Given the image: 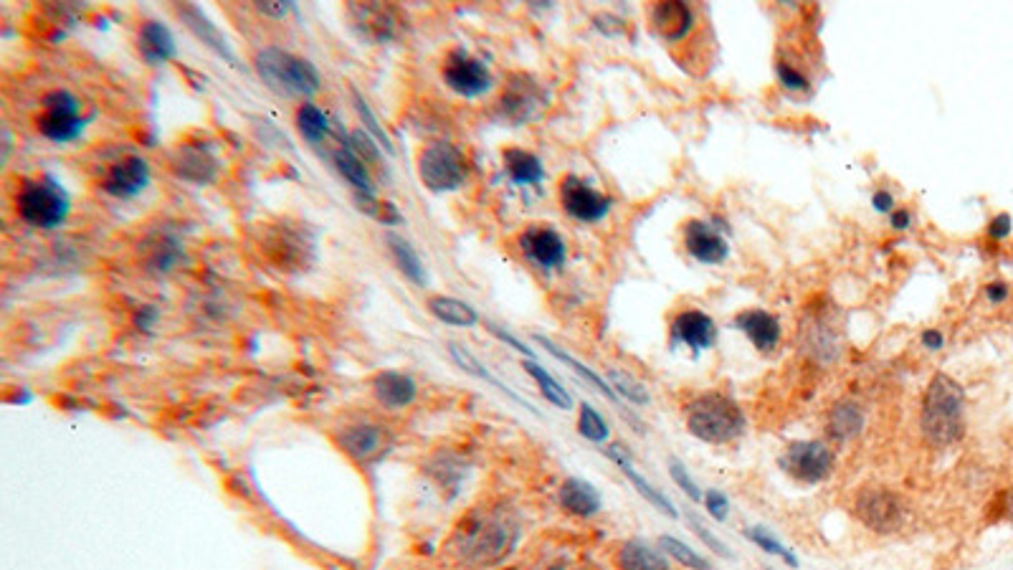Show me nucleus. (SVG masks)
Wrapping results in <instances>:
<instances>
[{"instance_id":"nucleus-30","label":"nucleus","mask_w":1013,"mask_h":570,"mask_svg":"<svg viewBox=\"0 0 1013 570\" xmlns=\"http://www.w3.org/2000/svg\"><path fill=\"white\" fill-rule=\"evenodd\" d=\"M826 429H829V434L834 436L836 441L854 439V436L864 429L862 408L856 406L854 401H839L829 411V418H826Z\"/></svg>"},{"instance_id":"nucleus-31","label":"nucleus","mask_w":1013,"mask_h":570,"mask_svg":"<svg viewBox=\"0 0 1013 570\" xmlns=\"http://www.w3.org/2000/svg\"><path fill=\"white\" fill-rule=\"evenodd\" d=\"M428 312L451 327H474L479 322V315L472 304L461 302L456 297H431L428 299Z\"/></svg>"},{"instance_id":"nucleus-24","label":"nucleus","mask_w":1013,"mask_h":570,"mask_svg":"<svg viewBox=\"0 0 1013 570\" xmlns=\"http://www.w3.org/2000/svg\"><path fill=\"white\" fill-rule=\"evenodd\" d=\"M178 16L183 18L185 26H188L190 31L196 33V36L201 38V41L208 46V49H213L218 56H223V59H228V61H231V64H236V56H233L231 46H228V41H226V36H223V33L218 31L216 23H211V18H208L206 13L201 11V8H196V6H178Z\"/></svg>"},{"instance_id":"nucleus-34","label":"nucleus","mask_w":1013,"mask_h":570,"mask_svg":"<svg viewBox=\"0 0 1013 570\" xmlns=\"http://www.w3.org/2000/svg\"><path fill=\"white\" fill-rule=\"evenodd\" d=\"M297 130L309 145H320L325 140L327 130H330V120H327V114L320 107L307 102L297 109Z\"/></svg>"},{"instance_id":"nucleus-20","label":"nucleus","mask_w":1013,"mask_h":570,"mask_svg":"<svg viewBox=\"0 0 1013 570\" xmlns=\"http://www.w3.org/2000/svg\"><path fill=\"white\" fill-rule=\"evenodd\" d=\"M373 391L385 408H406L413 403L418 388L411 375L398 373V370H383L373 378Z\"/></svg>"},{"instance_id":"nucleus-52","label":"nucleus","mask_w":1013,"mask_h":570,"mask_svg":"<svg viewBox=\"0 0 1013 570\" xmlns=\"http://www.w3.org/2000/svg\"><path fill=\"white\" fill-rule=\"evenodd\" d=\"M986 297H988V302H993V304L1006 302V299H1008V284H1003V282H991V284H988V287H986Z\"/></svg>"},{"instance_id":"nucleus-18","label":"nucleus","mask_w":1013,"mask_h":570,"mask_svg":"<svg viewBox=\"0 0 1013 570\" xmlns=\"http://www.w3.org/2000/svg\"><path fill=\"white\" fill-rule=\"evenodd\" d=\"M684 246L687 254L702 264H722L730 256L725 236L705 221H689L684 226Z\"/></svg>"},{"instance_id":"nucleus-12","label":"nucleus","mask_w":1013,"mask_h":570,"mask_svg":"<svg viewBox=\"0 0 1013 570\" xmlns=\"http://www.w3.org/2000/svg\"><path fill=\"white\" fill-rule=\"evenodd\" d=\"M520 249L530 264H535L537 269H545V272L560 269L568 259V246H565L563 236L555 228L540 226V223L522 231Z\"/></svg>"},{"instance_id":"nucleus-3","label":"nucleus","mask_w":1013,"mask_h":570,"mask_svg":"<svg viewBox=\"0 0 1013 570\" xmlns=\"http://www.w3.org/2000/svg\"><path fill=\"white\" fill-rule=\"evenodd\" d=\"M687 429L707 444H730L745 434V413L722 393H705L687 408Z\"/></svg>"},{"instance_id":"nucleus-36","label":"nucleus","mask_w":1013,"mask_h":570,"mask_svg":"<svg viewBox=\"0 0 1013 570\" xmlns=\"http://www.w3.org/2000/svg\"><path fill=\"white\" fill-rule=\"evenodd\" d=\"M621 472L626 474V479H629L631 484H634L636 492H639L641 497H644V500L649 502V505H654V510H661V512H664V515H667V517H677V510H674L672 502H669L667 497H664V494L659 492V489L651 487V484L646 482V479L641 477L639 472H636L634 464H631V467H623Z\"/></svg>"},{"instance_id":"nucleus-45","label":"nucleus","mask_w":1013,"mask_h":570,"mask_svg":"<svg viewBox=\"0 0 1013 570\" xmlns=\"http://www.w3.org/2000/svg\"><path fill=\"white\" fill-rule=\"evenodd\" d=\"M180 259V251L178 246L170 244V241H160L158 246H155V251H152V259L150 264L158 269V272H168L170 266L175 264V261Z\"/></svg>"},{"instance_id":"nucleus-54","label":"nucleus","mask_w":1013,"mask_h":570,"mask_svg":"<svg viewBox=\"0 0 1013 570\" xmlns=\"http://www.w3.org/2000/svg\"><path fill=\"white\" fill-rule=\"evenodd\" d=\"M912 226V213L907 208H897L892 211V228L894 231H905V228Z\"/></svg>"},{"instance_id":"nucleus-32","label":"nucleus","mask_w":1013,"mask_h":570,"mask_svg":"<svg viewBox=\"0 0 1013 570\" xmlns=\"http://www.w3.org/2000/svg\"><path fill=\"white\" fill-rule=\"evenodd\" d=\"M525 370H527V375L535 380L537 386H540V393L548 398V403H553V406L560 408V411H570V408H573V398H570L568 388L560 386L558 380H555L548 370L542 368V365L532 363V360H525Z\"/></svg>"},{"instance_id":"nucleus-5","label":"nucleus","mask_w":1013,"mask_h":570,"mask_svg":"<svg viewBox=\"0 0 1013 570\" xmlns=\"http://www.w3.org/2000/svg\"><path fill=\"white\" fill-rule=\"evenodd\" d=\"M18 216L33 228H56L69 216V196L61 188L59 180L54 178H38L26 180L18 193Z\"/></svg>"},{"instance_id":"nucleus-53","label":"nucleus","mask_w":1013,"mask_h":570,"mask_svg":"<svg viewBox=\"0 0 1013 570\" xmlns=\"http://www.w3.org/2000/svg\"><path fill=\"white\" fill-rule=\"evenodd\" d=\"M945 345V337L940 335L938 330H925L922 332V348L927 350H940Z\"/></svg>"},{"instance_id":"nucleus-50","label":"nucleus","mask_w":1013,"mask_h":570,"mask_svg":"<svg viewBox=\"0 0 1013 570\" xmlns=\"http://www.w3.org/2000/svg\"><path fill=\"white\" fill-rule=\"evenodd\" d=\"M872 206L874 211L879 213H892L894 211V196L889 193V190H877L872 196Z\"/></svg>"},{"instance_id":"nucleus-38","label":"nucleus","mask_w":1013,"mask_h":570,"mask_svg":"<svg viewBox=\"0 0 1013 570\" xmlns=\"http://www.w3.org/2000/svg\"><path fill=\"white\" fill-rule=\"evenodd\" d=\"M578 431L583 439L593 441V444H601V441L608 439V424L603 421L601 413L591 406V403H583L578 413Z\"/></svg>"},{"instance_id":"nucleus-15","label":"nucleus","mask_w":1013,"mask_h":570,"mask_svg":"<svg viewBox=\"0 0 1013 570\" xmlns=\"http://www.w3.org/2000/svg\"><path fill=\"white\" fill-rule=\"evenodd\" d=\"M537 107H542V94L540 89H537V84L525 74L512 76L507 89H504L502 99H499V114L517 127L525 125L527 120H532Z\"/></svg>"},{"instance_id":"nucleus-40","label":"nucleus","mask_w":1013,"mask_h":570,"mask_svg":"<svg viewBox=\"0 0 1013 570\" xmlns=\"http://www.w3.org/2000/svg\"><path fill=\"white\" fill-rule=\"evenodd\" d=\"M745 535H748L750 543H755V545H758L760 550H765V553L778 555V558H783V560H786L788 565H791V568H796V565H798L796 555L788 553L786 545H783L781 540L775 538L773 532L765 530V527H748V530H745Z\"/></svg>"},{"instance_id":"nucleus-44","label":"nucleus","mask_w":1013,"mask_h":570,"mask_svg":"<svg viewBox=\"0 0 1013 570\" xmlns=\"http://www.w3.org/2000/svg\"><path fill=\"white\" fill-rule=\"evenodd\" d=\"M775 74H778L783 87L791 89V92H808V79L796 69V66L781 61V64H775Z\"/></svg>"},{"instance_id":"nucleus-35","label":"nucleus","mask_w":1013,"mask_h":570,"mask_svg":"<svg viewBox=\"0 0 1013 570\" xmlns=\"http://www.w3.org/2000/svg\"><path fill=\"white\" fill-rule=\"evenodd\" d=\"M449 353H451V358H454V360H456V365H459V368H464V370H466V373H469V375H477V378H479V380H487V383H492V386H494V388H499V391H504V393H510V396H512V398H515V401H520V403H522V406H527V403H525V401H522V398H520V396H517V393L507 391V388H504V386H502V383H499V380H497V378H494V375H492V373H489V370H484V365H482V363H479V360H477V358H474V355H472V353H469V350H466V348H461V345H456V342H451V345H449ZM527 408H530V406H527Z\"/></svg>"},{"instance_id":"nucleus-39","label":"nucleus","mask_w":1013,"mask_h":570,"mask_svg":"<svg viewBox=\"0 0 1013 570\" xmlns=\"http://www.w3.org/2000/svg\"><path fill=\"white\" fill-rule=\"evenodd\" d=\"M608 380H611L613 391L621 393L623 398H629L634 406H646V403L651 401L649 391L641 386L639 380L631 378L629 373H623V370H611V373H608Z\"/></svg>"},{"instance_id":"nucleus-48","label":"nucleus","mask_w":1013,"mask_h":570,"mask_svg":"<svg viewBox=\"0 0 1013 570\" xmlns=\"http://www.w3.org/2000/svg\"><path fill=\"white\" fill-rule=\"evenodd\" d=\"M1011 228H1013V218L1008 216V213H998V216L991 218V223H988V236H991L993 241H1003L1008 234H1011Z\"/></svg>"},{"instance_id":"nucleus-46","label":"nucleus","mask_w":1013,"mask_h":570,"mask_svg":"<svg viewBox=\"0 0 1013 570\" xmlns=\"http://www.w3.org/2000/svg\"><path fill=\"white\" fill-rule=\"evenodd\" d=\"M705 505H707V512H710V517H715V520H727V515H730V502H727L725 494L720 492V489H710V492L705 494Z\"/></svg>"},{"instance_id":"nucleus-43","label":"nucleus","mask_w":1013,"mask_h":570,"mask_svg":"<svg viewBox=\"0 0 1013 570\" xmlns=\"http://www.w3.org/2000/svg\"><path fill=\"white\" fill-rule=\"evenodd\" d=\"M350 147L358 152L365 163H378L380 160V150H378L380 145H375L373 135H368L365 130H355L353 135H350Z\"/></svg>"},{"instance_id":"nucleus-14","label":"nucleus","mask_w":1013,"mask_h":570,"mask_svg":"<svg viewBox=\"0 0 1013 570\" xmlns=\"http://www.w3.org/2000/svg\"><path fill=\"white\" fill-rule=\"evenodd\" d=\"M147 183H150V165H147V160L140 158V155H127V158L117 160L107 170L102 188L112 198L127 201V198L140 196L142 190L147 188Z\"/></svg>"},{"instance_id":"nucleus-22","label":"nucleus","mask_w":1013,"mask_h":570,"mask_svg":"<svg viewBox=\"0 0 1013 570\" xmlns=\"http://www.w3.org/2000/svg\"><path fill=\"white\" fill-rule=\"evenodd\" d=\"M173 170L183 180H190V183H196V185H206L216 178L218 163L211 152L206 150V147L185 145V147H180L178 155L173 158Z\"/></svg>"},{"instance_id":"nucleus-16","label":"nucleus","mask_w":1013,"mask_h":570,"mask_svg":"<svg viewBox=\"0 0 1013 570\" xmlns=\"http://www.w3.org/2000/svg\"><path fill=\"white\" fill-rule=\"evenodd\" d=\"M717 340V325L707 312H679L672 322V345H687L692 353L710 350Z\"/></svg>"},{"instance_id":"nucleus-33","label":"nucleus","mask_w":1013,"mask_h":570,"mask_svg":"<svg viewBox=\"0 0 1013 570\" xmlns=\"http://www.w3.org/2000/svg\"><path fill=\"white\" fill-rule=\"evenodd\" d=\"M537 342H540V345H545V348H548V353H550V355H555V358H558L560 363L570 365V368H573L575 373L580 375V378L586 380L588 386L596 388V391L601 393V396H606L608 401H616V391H613V388L608 386V383H606V380L601 378V375H596V373H593L591 368H586V365L580 363V360H575L573 355H568V353H565V350H560L558 345H555V342H550V340H548V337H537Z\"/></svg>"},{"instance_id":"nucleus-29","label":"nucleus","mask_w":1013,"mask_h":570,"mask_svg":"<svg viewBox=\"0 0 1013 570\" xmlns=\"http://www.w3.org/2000/svg\"><path fill=\"white\" fill-rule=\"evenodd\" d=\"M618 570H669L667 558L641 540H629L618 550Z\"/></svg>"},{"instance_id":"nucleus-27","label":"nucleus","mask_w":1013,"mask_h":570,"mask_svg":"<svg viewBox=\"0 0 1013 570\" xmlns=\"http://www.w3.org/2000/svg\"><path fill=\"white\" fill-rule=\"evenodd\" d=\"M385 244H388V251H391L393 261H396L403 277L416 284V287H423L428 282L426 264H423L418 251L411 246V241H406L398 234H385Z\"/></svg>"},{"instance_id":"nucleus-10","label":"nucleus","mask_w":1013,"mask_h":570,"mask_svg":"<svg viewBox=\"0 0 1013 570\" xmlns=\"http://www.w3.org/2000/svg\"><path fill=\"white\" fill-rule=\"evenodd\" d=\"M560 203H563V211L580 223L603 221L613 208L611 198L575 175H565L560 180Z\"/></svg>"},{"instance_id":"nucleus-51","label":"nucleus","mask_w":1013,"mask_h":570,"mask_svg":"<svg viewBox=\"0 0 1013 570\" xmlns=\"http://www.w3.org/2000/svg\"><path fill=\"white\" fill-rule=\"evenodd\" d=\"M289 3H256V11L261 13V16H271V18H284L289 13Z\"/></svg>"},{"instance_id":"nucleus-17","label":"nucleus","mask_w":1013,"mask_h":570,"mask_svg":"<svg viewBox=\"0 0 1013 570\" xmlns=\"http://www.w3.org/2000/svg\"><path fill=\"white\" fill-rule=\"evenodd\" d=\"M651 28L659 33L667 44H677L682 38L689 36L694 28V11L689 3L682 0H661L649 11Z\"/></svg>"},{"instance_id":"nucleus-4","label":"nucleus","mask_w":1013,"mask_h":570,"mask_svg":"<svg viewBox=\"0 0 1013 570\" xmlns=\"http://www.w3.org/2000/svg\"><path fill=\"white\" fill-rule=\"evenodd\" d=\"M254 64L266 87L282 97H309V94L320 92V71L302 56L269 46L256 54Z\"/></svg>"},{"instance_id":"nucleus-28","label":"nucleus","mask_w":1013,"mask_h":570,"mask_svg":"<svg viewBox=\"0 0 1013 570\" xmlns=\"http://www.w3.org/2000/svg\"><path fill=\"white\" fill-rule=\"evenodd\" d=\"M504 170L510 175L512 183L517 185H540L545 180V165L532 152L510 147L504 150Z\"/></svg>"},{"instance_id":"nucleus-37","label":"nucleus","mask_w":1013,"mask_h":570,"mask_svg":"<svg viewBox=\"0 0 1013 570\" xmlns=\"http://www.w3.org/2000/svg\"><path fill=\"white\" fill-rule=\"evenodd\" d=\"M659 548L667 550L669 558H674L679 565H684V568L710 570V563H707V560L702 558V555L694 553V550L689 548L687 543H682V540L672 538V535H661V538H659Z\"/></svg>"},{"instance_id":"nucleus-42","label":"nucleus","mask_w":1013,"mask_h":570,"mask_svg":"<svg viewBox=\"0 0 1013 570\" xmlns=\"http://www.w3.org/2000/svg\"><path fill=\"white\" fill-rule=\"evenodd\" d=\"M669 474H672L674 484H677V487L682 489L684 494H687L689 500H694V502L705 500V494H702V489H699L697 482H694V479L689 477V472H687V469H684L682 462L672 459V462H669Z\"/></svg>"},{"instance_id":"nucleus-25","label":"nucleus","mask_w":1013,"mask_h":570,"mask_svg":"<svg viewBox=\"0 0 1013 570\" xmlns=\"http://www.w3.org/2000/svg\"><path fill=\"white\" fill-rule=\"evenodd\" d=\"M560 507L565 512L575 517H591L601 510V494L596 492V487L583 479H568V482L560 487Z\"/></svg>"},{"instance_id":"nucleus-1","label":"nucleus","mask_w":1013,"mask_h":570,"mask_svg":"<svg viewBox=\"0 0 1013 570\" xmlns=\"http://www.w3.org/2000/svg\"><path fill=\"white\" fill-rule=\"evenodd\" d=\"M520 522L507 507H487L466 515L451 538V550L469 568H492L515 550Z\"/></svg>"},{"instance_id":"nucleus-21","label":"nucleus","mask_w":1013,"mask_h":570,"mask_svg":"<svg viewBox=\"0 0 1013 570\" xmlns=\"http://www.w3.org/2000/svg\"><path fill=\"white\" fill-rule=\"evenodd\" d=\"M137 46H140L142 59L152 66L168 64L175 56V51H178L173 33H170V28L163 26L160 21L142 23L140 36H137Z\"/></svg>"},{"instance_id":"nucleus-47","label":"nucleus","mask_w":1013,"mask_h":570,"mask_svg":"<svg viewBox=\"0 0 1013 570\" xmlns=\"http://www.w3.org/2000/svg\"><path fill=\"white\" fill-rule=\"evenodd\" d=\"M689 522H692L694 532H697V535H699V540H702V543H705V545H707V548H710V550H715V553H717V555H720V558H730V550H727V545H725V543H722V540H717V538H715V535H712V532H710V530H707V527H705V525H702V522H697V520H689Z\"/></svg>"},{"instance_id":"nucleus-9","label":"nucleus","mask_w":1013,"mask_h":570,"mask_svg":"<svg viewBox=\"0 0 1013 570\" xmlns=\"http://www.w3.org/2000/svg\"><path fill=\"white\" fill-rule=\"evenodd\" d=\"M441 76H444L446 87L451 92L466 99L482 97V94H487L492 89V74H489L487 64L474 59L472 54H466L464 49H454L446 56Z\"/></svg>"},{"instance_id":"nucleus-49","label":"nucleus","mask_w":1013,"mask_h":570,"mask_svg":"<svg viewBox=\"0 0 1013 570\" xmlns=\"http://www.w3.org/2000/svg\"><path fill=\"white\" fill-rule=\"evenodd\" d=\"M606 456H608V459H611L613 464H616V467H621V469L623 467H631V464H634V459H631V451L626 449V446H623V444L606 446Z\"/></svg>"},{"instance_id":"nucleus-13","label":"nucleus","mask_w":1013,"mask_h":570,"mask_svg":"<svg viewBox=\"0 0 1013 570\" xmlns=\"http://www.w3.org/2000/svg\"><path fill=\"white\" fill-rule=\"evenodd\" d=\"M337 444L345 451L353 462L358 464H373L378 459H383L388 451H391L393 439L391 434L383 429V426L375 424H358V426H347L345 431H340L337 436Z\"/></svg>"},{"instance_id":"nucleus-6","label":"nucleus","mask_w":1013,"mask_h":570,"mask_svg":"<svg viewBox=\"0 0 1013 570\" xmlns=\"http://www.w3.org/2000/svg\"><path fill=\"white\" fill-rule=\"evenodd\" d=\"M418 178L434 193L459 190L469 178L464 152L449 142H434L418 152Z\"/></svg>"},{"instance_id":"nucleus-11","label":"nucleus","mask_w":1013,"mask_h":570,"mask_svg":"<svg viewBox=\"0 0 1013 570\" xmlns=\"http://www.w3.org/2000/svg\"><path fill=\"white\" fill-rule=\"evenodd\" d=\"M856 517L874 532H892L902 525V502L884 487H867L859 492L854 505Z\"/></svg>"},{"instance_id":"nucleus-26","label":"nucleus","mask_w":1013,"mask_h":570,"mask_svg":"<svg viewBox=\"0 0 1013 570\" xmlns=\"http://www.w3.org/2000/svg\"><path fill=\"white\" fill-rule=\"evenodd\" d=\"M332 160H335L337 173H340L347 183L353 185L358 196H375V183L373 178H370L368 163L360 158L353 147H340V150H335Z\"/></svg>"},{"instance_id":"nucleus-19","label":"nucleus","mask_w":1013,"mask_h":570,"mask_svg":"<svg viewBox=\"0 0 1013 570\" xmlns=\"http://www.w3.org/2000/svg\"><path fill=\"white\" fill-rule=\"evenodd\" d=\"M735 327L740 332H745L750 342L760 353H773L778 345H781V320L770 312L758 310H745L735 317Z\"/></svg>"},{"instance_id":"nucleus-7","label":"nucleus","mask_w":1013,"mask_h":570,"mask_svg":"<svg viewBox=\"0 0 1013 570\" xmlns=\"http://www.w3.org/2000/svg\"><path fill=\"white\" fill-rule=\"evenodd\" d=\"M82 104L66 89H54L44 97V112L36 120L38 132L51 142H74L84 132V120L79 114Z\"/></svg>"},{"instance_id":"nucleus-41","label":"nucleus","mask_w":1013,"mask_h":570,"mask_svg":"<svg viewBox=\"0 0 1013 570\" xmlns=\"http://www.w3.org/2000/svg\"><path fill=\"white\" fill-rule=\"evenodd\" d=\"M353 99H355V109H358L360 120L365 122V132H368V135H373L375 140L380 142V147H385V152H393V145H391V137H388V132H385L383 127H380V122H378V117H375V114H373V109L368 107V102H365V99L360 97V94L355 92V89H353Z\"/></svg>"},{"instance_id":"nucleus-8","label":"nucleus","mask_w":1013,"mask_h":570,"mask_svg":"<svg viewBox=\"0 0 1013 570\" xmlns=\"http://www.w3.org/2000/svg\"><path fill=\"white\" fill-rule=\"evenodd\" d=\"M834 464V451L821 441H796L781 456V467L786 469V474L803 484L824 482L834 472Z\"/></svg>"},{"instance_id":"nucleus-2","label":"nucleus","mask_w":1013,"mask_h":570,"mask_svg":"<svg viewBox=\"0 0 1013 570\" xmlns=\"http://www.w3.org/2000/svg\"><path fill=\"white\" fill-rule=\"evenodd\" d=\"M922 436L932 446H950L965 431V391L950 375H932L922 398Z\"/></svg>"},{"instance_id":"nucleus-23","label":"nucleus","mask_w":1013,"mask_h":570,"mask_svg":"<svg viewBox=\"0 0 1013 570\" xmlns=\"http://www.w3.org/2000/svg\"><path fill=\"white\" fill-rule=\"evenodd\" d=\"M350 16H353L355 26L360 28L365 38L375 41V44H383L396 31V16H393L391 8L378 6V3H360V6H350Z\"/></svg>"}]
</instances>
